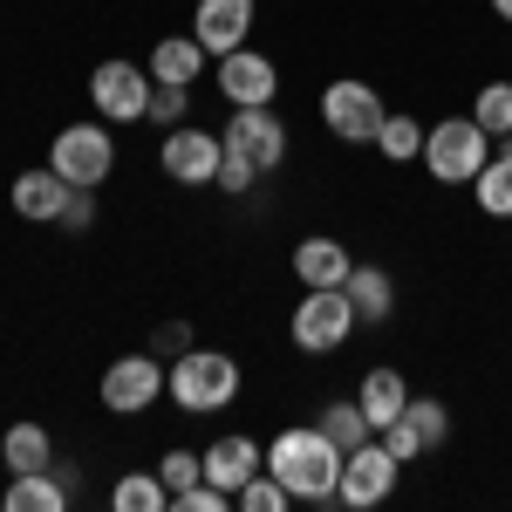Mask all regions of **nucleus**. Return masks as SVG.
Returning <instances> with one entry per match:
<instances>
[{
	"label": "nucleus",
	"instance_id": "20e7f679",
	"mask_svg": "<svg viewBox=\"0 0 512 512\" xmlns=\"http://www.w3.org/2000/svg\"><path fill=\"white\" fill-rule=\"evenodd\" d=\"M355 328H362V321H355L349 287H308V294L294 301V321H287V335H294V349H301V355L349 349Z\"/></svg>",
	"mask_w": 512,
	"mask_h": 512
},
{
	"label": "nucleus",
	"instance_id": "f3484780",
	"mask_svg": "<svg viewBox=\"0 0 512 512\" xmlns=\"http://www.w3.org/2000/svg\"><path fill=\"white\" fill-rule=\"evenodd\" d=\"M355 403H362V417H369L376 431H390L396 417H403V403H410V383H403V369H390V362H376V369L362 376V390H355Z\"/></svg>",
	"mask_w": 512,
	"mask_h": 512
},
{
	"label": "nucleus",
	"instance_id": "393cba45",
	"mask_svg": "<svg viewBox=\"0 0 512 512\" xmlns=\"http://www.w3.org/2000/svg\"><path fill=\"white\" fill-rule=\"evenodd\" d=\"M424 130H431V123H417L410 110H403V117H383V130H376V151H383L390 164L424 158Z\"/></svg>",
	"mask_w": 512,
	"mask_h": 512
},
{
	"label": "nucleus",
	"instance_id": "dca6fc26",
	"mask_svg": "<svg viewBox=\"0 0 512 512\" xmlns=\"http://www.w3.org/2000/svg\"><path fill=\"white\" fill-rule=\"evenodd\" d=\"M349 246L342 239H328V233H308V239H294V280L301 287H349Z\"/></svg>",
	"mask_w": 512,
	"mask_h": 512
},
{
	"label": "nucleus",
	"instance_id": "a211bd4d",
	"mask_svg": "<svg viewBox=\"0 0 512 512\" xmlns=\"http://www.w3.org/2000/svg\"><path fill=\"white\" fill-rule=\"evenodd\" d=\"M0 506L7 512H62L69 506V478L55 472V465L48 472H14V485L0 492Z\"/></svg>",
	"mask_w": 512,
	"mask_h": 512
},
{
	"label": "nucleus",
	"instance_id": "c756f323",
	"mask_svg": "<svg viewBox=\"0 0 512 512\" xmlns=\"http://www.w3.org/2000/svg\"><path fill=\"white\" fill-rule=\"evenodd\" d=\"M158 478L171 485V499H178V492H192L198 478H205V451H185V444H178V451H164V458H158Z\"/></svg>",
	"mask_w": 512,
	"mask_h": 512
},
{
	"label": "nucleus",
	"instance_id": "b1692460",
	"mask_svg": "<svg viewBox=\"0 0 512 512\" xmlns=\"http://www.w3.org/2000/svg\"><path fill=\"white\" fill-rule=\"evenodd\" d=\"M321 431L335 437V444H342V458H349L355 444H369V437H376V424H369V417H362V403H355V396H342V403H321V417H315Z\"/></svg>",
	"mask_w": 512,
	"mask_h": 512
},
{
	"label": "nucleus",
	"instance_id": "c85d7f7f",
	"mask_svg": "<svg viewBox=\"0 0 512 512\" xmlns=\"http://www.w3.org/2000/svg\"><path fill=\"white\" fill-rule=\"evenodd\" d=\"M158 130H178V123H192V89L185 82H158V96H151V117Z\"/></svg>",
	"mask_w": 512,
	"mask_h": 512
},
{
	"label": "nucleus",
	"instance_id": "423d86ee",
	"mask_svg": "<svg viewBox=\"0 0 512 512\" xmlns=\"http://www.w3.org/2000/svg\"><path fill=\"white\" fill-rule=\"evenodd\" d=\"M48 164L76 185V192H96L110 171H117V137H110V123L89 117V123H69V130H55V144H48Z\"/></svg>",
	"mask_w": 512,
	"mask_h": 512
},
{
	"label": "nucleus",
	"instance_id": "5701e85b",
	"mask_svg": "<svg viewBox=\"0 0 512 512\" xmlns=\"http://www.w3.org/2000/svg\"><path fill=\"white\" fill-rule=\"evenodd\" d=\"M110 506L117 512H164L171 506V485H164L158 472H123L117 485H110Z\"/></svg>",
	"mask_w": 512,
	"mask_h": 512
},
{
	"label": "nucleus",
	"instance_id": "4be33fe9",
	"mask_svg": "<svg viewBox=\"0 0 512 512\" xmlns=\"http://www.w3.org/2000/svg\"><path fill=\"white\" fill-rule=\"evenodd\" d=\"M472 198H478L485 219H512V144L485 158V171L472 178Z\"/></svg>",
	"mask_w": 512,
	"mask_h": 512
},
{
	"label": "nucleus",
	"instance_id": "f257e3e1",
	"mask_svg": "<svg viewBox=\"0 0 512 512\" xmlns=\"http://www.w3.org/2000/svg\"><path fill=\"white\" fill-rule=\"evenodd\" d=\"M219 144H226V158H219V192H253L267 171L287 164V123L274 117V103H267V110H233L226 130H219Z\"/></svg>",
	"mask_w": 512,
	"mask_h": 512
},
{
	"label": "nucleus",
	"instance_id": "f8f14e48",
	"mask_svg": "<svg viewBox=\"0 0 512 512\" xmlns=\"http://www.w3.org/2000/svg\"><path fill=\"white\" fill-rule=\"evenodd\" d=\"M219 96L233 103V110H267L280 96V69L274 55H260V48H233V55H219Z\"/></svg>",
	"mask_w": 512,
	"mask_h": 512
},
{
	"label": "nucleus",
	"instance_id": "f704fd0d",
	"mask_svg": "<svg viewBox=\"0 0 512 512\" xmlns=\"http://www.w3.org/2000/svg\"><path fill=\"white\" fill-rule=\"evenodd\" d=\"M492 14H499V21H512V0H492Z\"/></svg>",
	"mask_w": 512,
	"mask_h": 512
},
{
	"label": "nucleus",
	"instance_id": "2f4dec72",
	"mask_svg": "<svg viewBox=\"0 0 512 512\" xmlns=\"http://www.w3.org/2000/svg\"><path fill=\"white\" fill-rule=\"evenodd\" d=\"M171 506H178V512H226V506H233V492H219V485H205V478H198L192 492H178Z\"/></svg>",
	"mask_w": 512,
	"mask_h": 512
},
{
	"label": "nucleus",
	"instance_id": "a878e982",
	"mask_svg": "<svg viewBox=\"0 0 512 512\" xmlns=\"http://www.w3.org/2000/svg\"><path fill=\"white\" fill-rule=\"evenodd\" d=\"M472 117H478V130H485L492 144H512V82H485L478 103H472Z\"/></svg>",
	"mask_w": 512,
	"mask_h": 512
},
{
	"label": "nucleus",
	"instance_id": "bb28decb",
	"mask_svg": "<svg viewBox=\"0 0 512 512\" xmlns=\"http://www.w3.org/2000/svg\"><path fill=\"white\" fill-rule=\"evenodd\" d=\"M233 506L239 512H287V506H294V492H287L274 472H260V478H246V485L233 492Z\"/></svg>",
	"mask_w": 512,
	"mask_h": 512
},
{
	"label": "nucleus",
	"instance_id": "6ab92c4d",
	"mask_svg": "<svg viewBox=\"0 0 512 512\" xmlns=\"http://www.w3.org/2000/svg\"><path fill=\"white\" fill-rule=\"evenodd\" d=\"M158 82H185L192 89L198 76H205V41L198 35H164L158 48H151V62H144Z\"/></svg>",
	"mask_w": 512,
	"mask_h": 512
},
{
	"label": "nucleus",
	"instance_id": "72a5a7b5",
	"mask_svg": "<svg viewBox=\"0 0 512 512\" xmlns=\"http://www.w3.org/2000/svg\"><path fill=\"white\" fill-rule=\"evenodd\" d=\"M158 349L185 355V349H192V328H185V321H164V328H158Z\"/></svg>",
	"mask_w": 512,
	"mask_h": 512
},
{
	"label": "nucleus",
	"instance_id": "1a4fd4ad",
	"mask_svg": "<svg viewBox=\"0 0 512 512\" xmlns=\"http://www.w3.org/2000/svg\"><path fill=\"white\" fill-rule=\"evenodd\" d=\"M164 383H171V369H164L151 349H137V355H117L110 369H103V410L110 417H144L151 403L164 396Z\"/></svg>",
	"mask_w": 512,
	"mask_h": 512
},
{
	"label": "nucleus",
	"instance_id": "7c9ffc66",
	"mask_svg": "<svg viewBox=\"0 0 512 512\" xmlns=\"http://www.w3.org/2000/svg\"><path fill=\"white\" fill-rule=\"evenodd\" d=\"M376 437L390 444V458H396V465H410V458H424V437H417V424H410V417H396L390 431H376Z\"/></svg>",
	"mask_w": 512,
	"mask_h": 512
},
{
	"label": "nucleus",
	"instance_id": "7ed1b4c3",
	"mask_svg": "<svg viewBox=\"0 0 512 512\" xmlns=\"http://www.w3.org/2000/svg\"><path fill=\"white\" fill-rule=\"evenodd\" d=\"M164 396H171L185 417H212V410L239 403V362L226 349H185L178 362H171Z\"/></svg>",
	"mask_w": 512,
	"mask_h": 512
},
{
	"label": "nucleus",
	"instance_id": "412c9836",
	"mask_svg": "<svg viewBox=\"0 0 512 512\" xmlns=\"http://www.w3.org/2000/svg\"><path fill=\"white\" fill-rule=\"evenodd\" d=\"M349 301H355V321H390L396 315V280L383 267H349Z\"/></svg>",
	"mask_w": 512,
	"mask_h": 512
},
{
	"label": "nucleus",
	"instance_id": "9d476101",
	"mask_svg": "<svg viewBox=\"0 0 512 512\" xmlns=\"http://www.w3.org/2000/svg\"><path fill=\"white\" fill-rule=\"evenodd\" d=\"M219 158H226L219 130H198V123L164 130V144H158V171L171 185H219Z\"/></svg>",
	"mask_w": 512,
	"mask_h": 512
},
{
	"label": "nucleus",
	"instance_id": "2eb2a0df",
	"mask_svg": "<svg viewBox=\"0 0 512 512\" xmlns=\"http://www.w3.org/2000/svg\"><path fill=\"white\" fill-rule=\"evenodd\" d=\"M260 472H267V444H253L246 431L219 437V444L205 451V485H219V492H239L246 478H260Z\"/></svg>",
	"mask_w": 512,
	"mask_h": 512
},
{
	"label": "nucleus",
	"instance_id": "6e6552de",
	"mask_svg": "<svg viewBox=\"0 0 512 512\" xmlns=\"http://www.w3.org/2000/svg\"><path fill=\"white\" fill-rule=\"evenodd\" d=\"M383 117H390L383 96H376L362 76H335L328 89H321V130L342 137V144H376Z\"/></svg>",
	"mask_w": 512,
	"mask_h": 512
},
{
	"label": "nucleus",
	"instance_id": "f03ea898",
	"mask_svg": "<svg viewBox=\"0 0 512 512\" xmlns=\"http://www.w3.org/2000/svg\"><path fill=\"white\" fill-rule=\"evenodd\" d=\"M267 472L294 499H335V485H342V444L321 431V424H287L267 444Z\"/></svg>",
	"mask_w": 512,
	"mask_h": 512
},
{
	"label": "nucleus",
	"instance_id": "aec40b11",
	"mask_svg": "<svg viewBox=\"0 0 512 512\" xmlns=\"http://www.w3.org/2000/svg\"><path fill=\"white\" fill-rule=\"evenodd\" d=\"M0 458H7V472H48L55 465V437L41 431V424H7Z\"/></svg>",
	"mask_w": 512,
	"mask_h": 512
},
{
	"label": "nucleus",
	"instance_id": "9b49d317",
	"mask_svg": "<svg viewBox=\"0 0 512 512\" xmlns=\"http://www.w3.org/2000/svg\"><path fill=\"white\" fill-rule=\"evenodd\" d=\"M396 472H403V465L390 458V444H383V437H369V444H355L349 458H342V485H335V499H342L349 512L383 506V499L396 492Z\"/></svg>",
	"mask_w": 512,
	"mask_h": 512
},
{
	"label": "nucleus",
	"instance_id": "cd10ccee",
	"mask_svg": "<svg viewBox=\"0 0 512 512\" xmlns=\"http://www.w3.org/2000/svg\"><path fill=\"white\" fill-rule=\"evenodd\" d=\"M403 417H410V424H417V437H424V451H431V444H444V437H451V410H444V403H437V396H410V403H403Z\"/></svg>",
	"mask_w": 512,
	"mask_h": 512
},
{
	"label": "nucleus",
	"instance_id": "39448f33",
	"mask_svg": "<svg viewBox=\"0 0 512 512\" xmlns=\"http://www.w3.org/2000/svg\"><path fill=\"white\" fill-rule=\"evenodd\" d=\"M492 151L499 144L478 130V117H444V123L424 130V171H431L437 185H472Z\"/></svg>",
	"mask_w": 512,
	"mask_h": 512
},
{
	"label": "nucleus",
	"instance_id": "4468645a",
	"mask_svg": "<svg viewBox=\"0 0 512 512\" xmlns=\"http://www.w3.org/2000/svg\"><path fill=\"white\" fill-rule=\"evenodd\" d=\"M14 212L21 219H35V226H62V212H69V198H76V185L55 171V164H35V171H21L14 178Z\"/></svg>",
	"mask_w": 512,
	"mask_h": 512
},
{
	"label": "nucleus",
	"instance_id": "0eeeda50",
	"mask_svg": "<svg viewBox=\"0 0 512 512\" xmlns=\"http://www.w3.org/2000/svg\"><path fill=\"white\" fill-rule=\"evenodd\" d=\"M151 96H158V76L137 69V62H123V55L89 69V103H96V117L110 123V130L117 123H144L151 117Z\"/></svg>",
	"mask_w": 512,
	"mask_h": 512
},
{
	"label": "nucleus",
	"instance_id": "473e14b6",
	"mask_svg": "<svg viewBox=\"0 0 512 512\" xmlns=\"http://www.w3.org/2000/svg\"><path fill=\"white\" fill-rule=\"evenodd\" d=\"M62 226H69V233H89V226H96V192H76V198H69Z\"/></svg>",
	"mask_w": 512,
	"mask_h": 512
},
{
	"label": "nucleus",
	"instance_id": "ddd939ff",
	"mask_svg": "<svg viewBox=\"0 0 512 512\" xmlns=\"http://www.w3.org/2000/svg\"><path fill=\"white\" fill-rule=\"evenodd\" d=\"M253 21H260V0H198L192 7V35L205 41V55H233V48H246Z\"/></svg>",
	"mask_w": 512,
	"mask_h": 512
}]
</instances>
